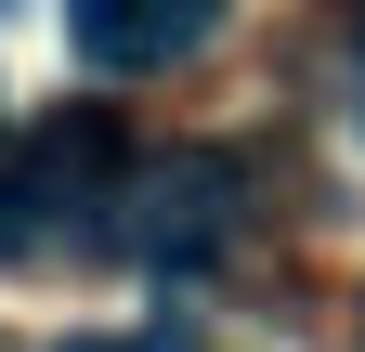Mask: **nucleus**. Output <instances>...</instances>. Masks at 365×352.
Here are the masks:
<instances>
[{"label": "nucleus", "instance_id": "4", "mask_svg": "<svg viewBox=\"0 0 365 352\" xmlns=\"http://www.w3.org/2000/svg\"><path fill=\"white\" fill-rule=\"evenodd\" d=\"M352 78H365V53H352Z\"/></svg>", "mask_w": 365, "mask_h": 352}, {"label": "nucleus", "instance_id": "1", "mask_svg": "<svg viewBox=\"0 0 365 352\" xmlns=\"http://www.w3.org/2000/svg\"><path fill=\"white\" fill-rule=\"evenodd\" d=\"M105 235H118L130 261H157V274L209 261L222 235H235V157H157V170H130Z\"/></svg>", "mask_w": 365, "mask_h": 352}, {"label": "nucleus", "instance_id": "2", "mask_svg": "<svg viewBox=\"0 0 365 352\" xmlns=\"http://www.w3.org/2000/svg\"><path fill=\"white\" fill-rule=\"evenodd\" d=\"M222 26V0H66V39L91 78H157Z\"/></svg>", "mask_w": 365, "mask_h": 352}, {"label": "nucleus", "instance_id": "3", "mask_svg": "<svg viewBox=\"0 0 365 352\" xmlns=\"http://www.w3.org/2000/svg\"><path fill=\"white\" fill-rule=\"evenodd\" d=\"M66 352H196V339H170V326H118V339H66Z\"/></svg>", "mask_w": 365, "mask_h": 352}]
</instances>
